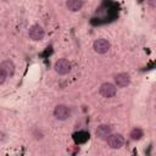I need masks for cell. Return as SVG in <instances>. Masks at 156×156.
Wrapping results in <instances>:
<instances>
[{
	"label": "cell",
	"instance_id": "6da1fadb",
	"mask_svg": "<svg viewBox=\"0 0 156 156\" xmlns=\"http://www.w3.org/2000/svg\"><path fill=\"white\" fill-rule=\"evenodd\" d=\"M56 73L63 76V74H67L69 71H71V62L67 60V58H60L55 62V66H54Z\"/></svg>",
	"mask_w": 156,
	"mask_h": 156
},
{
	"label": "cell",
	"instance_id": "7a4b0ae2",
	"mask_svg": "<svg viewBox=\"0 0 156 156\" xmlns=\"http://www.w3.org/2000/svg\"><path fill=\"white\" fill-rule=\"evenodd\" d=\"M106 140L111 149H119L124 143V139L121 134H110Z\"/></svg>",
	"mask_w": 156,
	"mask_h": 156
},
{
	"label": "cell",
	"instance_id": "3957f363",
	"mask_svg": "<svg viewBox=\"0 0 156 156\" xmlns=\"http://www.w3.org/2000/svg\"><path fill=\"white\" fill-rule=\"evenodd\" d=\"M69 108L66 106V105H57L54 110V116L60 119V121H65L69 117Z\"/></svg>",
	"mask_w": 156,
	"mask_h": 156
},
{
	"label": "cell",
	"instance_id": "277c9868",
	"mask_svg": "<svg viewBox=\"0 0 156 156\" xmlns=\"http://www.w3.org/2000/svg\"><path fill=\"white\" fill-rule=\"evenodd\" d=\"M93 48H94V50H95L98 54H105V52H107L108 49H110V41L106 40V39H104V38L98 39V40L94 41Z\"/></svg>",
	"mask_w": 156,
	"mask_h": 156
},
{
	"label": "cell",
	"instance_id": "5b68a950",
	"mask_svg": "<svg viewBox=\"0 0 156 156\" xmlns=\"http://www.w3.org/2000/svg\"><path fill=\"white\" fill-rule=\"evenodd\" d=\"M45 35L44 29L39 24H34L29 28V38L33 40H41Z\"/></svg>",
	"mask_w": 156,
	"mask_h": 156
},
{
	"label": "cell",
	"instance_id": "8992f818",
	"mask_svg": "<svg viewBox=\"0 0 156 156\" xmlns=\"http://www.w3.org/2000/svg\"><path fill=\"white\" fill-rule=\"evenodd\" d=\"M100 94L104 98H112L116 94V87L111 83H104L100 87Z\"/></svg>",
	"mask_w": 156,
	"mask_h": 156
},
{
	"label": "cell",
	"instance_id": "52a82bcc",
	"mask_svg": "<svg viewBox=\"0 0 156 156\" xmlns=\"http://www.w3.org/2000/svg\"><path fill=\"white\" fill-rule=\"evenodd\" d=\"M0 68L5 72L6 77H11L15 73V65H13V62L11 60H5L4 62H1Z\"/></svg>",
	"mask_w": 156,
	"mask_h": 156
},
{
	"label": "cell",
	"instance_id": "ba28073f",
	"mask_svg": "<svg viewBox=\"0 0 156 156\" xmlns=\"http://www.w3.org/2000/svg\"><path fill=\"white\" fill-rule=\"evenodd\" d=\"M96 136H99L100 139H107V136L111 134V127L107 124H101L96 128L95 130Z\"/></svg>",
	"mask_w": 156,
	"mask_h": 156
},
{
	"label": "cell",
	"instance_id": "9c48e42d",
	"mask_svg": "<svg viewBox=\"0 0 156 156\" xmlns=\"http://www.w3.org/2000/svg\"><path fill=\"white\" fill-rule=\"evenodd\" d=\"M115 82L118 87L123 88V87H127L129 83H130V78H129V74L127 73H118L116 77H115Z\"/></svg>",
	"mask_w": 156,
	"mask_h": 156
},
{
	"label": "cell",
	"instance_id": "30bf717a",
	"mask_svg": "<svg viewBox=\"0 0 156 156\" xmlns=\"http://www.w3.org/2000/svg\"><path fill=\"white\" fill-rule=\"evenodd\" d=\"M73 140L77 143V144H84L89 140V134L84 130H80V132H77L73 134Z\"/></svg>",
	"mask_w": 156,
	"mask_h": 156
},
{
	"label": "cell",
	"instance_id": "8fae6325",
	"mask_svg": "<svg viewBox=\"0 0 156 156\" xmlns=\"http://www.w3.org/2000/svg\"><path fill=\"white\" fill-rule=\"evenodd\" d=\"M67 7L68 10L76 12L79 11L83 7V1L82 0H67Z\"/></svg>",
	"mask_w": 156,
	"mask_h": 156
},
{
	"label": "cell",
	"instance_id": "7c38bea8",
	"mask_svg": "<svg viewBox=\"0 0 156 156\" xmlns=\"http://www.w3.org/2000/svg\"><path fill=\"white\" fill-rule=\"evenodd\" d=\"M143 135H144V133H143V130H141L140 128H134V129L130 132V138H132L133 140H139V139L143 138Z\"/></svg>",
	"mask_w": 156,
	"mask_h": 156
},
{
	"label": "cell",
	"instance_id": "4fadbf2b",
	"mask_svg": "<svg viewBox=\"0 0 156 156\" xmlns=\"http://www.w3.org/2000/svg\"><path fill=\"white\" fill-rule=\"evenodd\" d=\"M5 79H6V74H5V72L0 68V84H2V83L5 82Z\"/></svg>",
	"mask_w": 156,
	"mask_h": 156
},
{
	"label": "cell",
	"instance_id": "5bb4252c",
	"mask_svg": "<svg viewBox=\"0 0 156 156\" xmlns=\"http://www.w3.org/2000/svg\"><path fill=\"white\" fill-rule=\"evenodd\" d=\"M150 4H151V6H152V7L155 6V4H154V0H150Z\"/></svg>",
	"mask_w": 156,
	"mask_h": 156
}]
</instances>
